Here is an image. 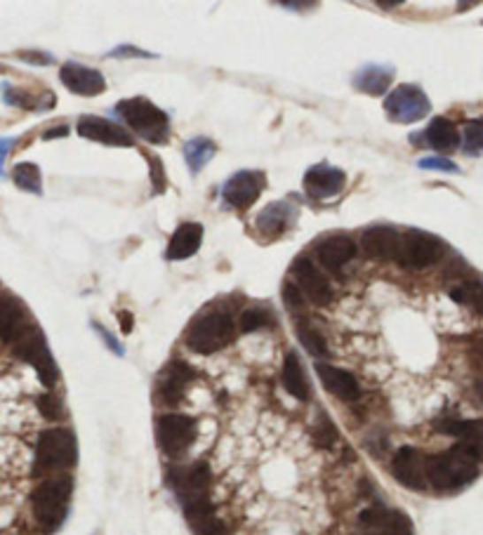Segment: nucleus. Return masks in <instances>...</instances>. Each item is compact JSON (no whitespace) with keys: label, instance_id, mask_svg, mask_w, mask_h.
Listing matches in <instances>:
<instances>
[{"label":"nucleus","instance_id":"obj_4","mask_svg":"<svg viewBox=\"0 0 483 535\" xmlns=\"http://www.w3.org/2000/svg\"><path fill=\"white\" fill-rule=\"evenodd\" d=\"M234 338V321L229 311L211 310L194 318L187 331V345L198 354H212L229 345Z\"/></svg>","mask_w":483,"mask_h":535},{"label":"nucleus","instance_id":"obj_11","mask_svg":"<svg viewBox=\"0 0 483 535\" xmlns=\"http://www.w3.org/2000/svg\"><path fill=\"white\" fill-rule=\"evenodd\" d=\"M293 276L297 281V288L309 302L318 304V307H326V304L333 302V286L309 257L295 260Z\"/></svg>","mask_w":483,"mask_h":535},{"label":"nucleus","instance_id":"obj_10","mask_svg":"<svg viewBox=\"0 0 483 535\" xmlns=\"http://www.w3.org/2000/svg\"><path fill=\"white\" fill-rule=\"evenodd\" d=\"M385 109L396 123H415L429 113V99L418 85H401L387 97Z\"/></svg>","mask_w":483,"mask_h":535},{"label":"nucleus","instance_id":"obj_18","mask_svg":"<svg viewBox=\"0 0 483 535\" xmlns=\"http://www.w3.org/2000/svg\"><path fill=\"white\" fill-rule=\"evenodd\" d=\"M34 324L28 318V310L14 295H0V340L12 345L28 325Z\"/></svg>","mask_w":483,"mask_h":535},{"label":"nucleus","instance_id":"obj_2","mask_svg":"<svg viewBox=\"0 0 483 535\" xmlns=\"http://www.w3.org/2000/svg\"><path fill=\"white\" fill-rule=\"evenodd\" d=\"M78 448H76V437L73 432L62 430V427H52L45 430L38 437L35 444V462H34V474H52L69 470L76 465Z\"/></svg>","mask_w":483,"mask_h":535},{"label":"nucleus","instance_id":"obj_13","mask_svg":"<svg viewBox=\"0 0 483 535\" xmlns=\"http://www.w3.org/2000/svg\"><path fill=\"white\" fill-rule=\"evenodd\" d=\"M264 172H257V170H243V172H236V175L225 184L222 189V196L229 205L234 208H248L257 201V196L264 189Z\"/></svg>","mask_w":483,"mask_h":535},{"label":"nucleus","instance_id":"obj_1","mask_svg":"<svg viewBox=\"0 0 483 535\" xmlns=\"http://www.w3.org/2000/svg\"><path fill=\"white\" fill-rule=\"evenodd\" d=\"M479 458L470 448L456 446L427 460V481L436 491H456L477 479Z\"/></svg>","mask_w":483,"mask_h":535},{"label":"nucleus","instance_id":"obj_22","mask_svg":"<svg viewBox=\"0 0 483 535\" xmlns=\"http://www.w3.org/2000/svg\"><path fill=\"white\" fill-rule=\"evenodd\" d=\"M201 239H203V226L187 222L172 233L168 246V260H187L201 248Z\"/></svg>","mask_w":483,"mask_h":535},{"label":"nucleus","instance_id":"obj_41","mask_svg":"<svg viewBox=\"0 0 483 535\" xmlns=\"http://www.w3.org/2000/svg\"><path fill=\"white\" fill-rule=\"evenodd\" d=\"M62 134H66V127H59V130H50V133H45V140H52V137H62Z\"/></svg>","mask_w":483,"mask_h":535},{"label":"nucleus","instance_id":"obj_19","mask_svg":"<svg viewBox=\"0 0 483 535\" xmlns=\"http://www.w3.org/2000/svg\"><path fill=\"white\" fill-rule=\"evenodd\" d=\"M344 182H347V177L342 170L330 168V165H314L304 175V191L311 198H330L344 189Z\"/></svg>","mask_w":483,"mask_h":535},{"label":"nucleus","instance_id":"obj_37","mask_svg":"<svg viewBox=\"0 0 483 535\" xmlns=\"http://www.w3.org/2000/svg\"><path fill=\"white\" fill-rule=\"evenodd\" d=\"M420 168L425 170H443V172H457V165H453L446 158H425L420 161Z\"/></svg>","mask_w":483,"mask_h":535},{"label":"nucleus","instance_id":"obj_16","mask_svg":"<svg viewBox=\"0 0 483 535\" xmlns=\"http://www.w3.org/2000/svg\"><path fill=\"white\" fill-rule=\"evenodd\" d=\"M78 134L85 140L104 141L111 147H133V134L111 120L99 118V116H83L78 120Z\"/></svg>","mask_w":483,"mask_h":535},{"label":"nucleus","instance_id":"obj_30","mask_svg":"<svg viewBox=\"0 0 483 535\" xmlns=\"http://www.w3.org/2000/svg\"><path fill=\"white\" fill-rule=\"evenodd\" d=\"M12 180L21 191H28V194H41L42 191L41 170H38V165H34V163H19V165L12 170Z\"/></svg>","mask_w":483,"mask_h":535},{"label":"nucleus","instance_id":"obj_15","mask_svg":"<svg viewBox=\"0 0 483 535\" xmlns=\"http://www.w3.org/2000/svg\"><path fill=\"white\" fill-rule=\"evenodd\" d=\"M358 253L356 241L349 239V236H328L326 241H321L316 246V257L321 262L323 267L333 271V274H340L347 264H349Z\"/></svg>","mask_w":483,"mask_h":535},{"label":"nucleus","instance_id":"obj_40","mask_svg":"<svg viewBox=\"0 0 483 535\" xmlns=\"http://www.w3.org/2000/svg\"><path fill=\"white\" fill-rule=\"evenodd\" d=\"M119 318H120V325H123V331H126V332L133 331V317H130L127 311H120Z\"/></svg>","mask_w":483,"mask_h":535},{"label":"nucleus","instance_id":"obj_25","mask_svg":"<svg viewBox=\"0 0 483 535\" xmlns=\"http://www.w3.org/2000/svg\"><path fill=\"white\" fill-rule=\"evenodd\" d=\"M283 387L300 401L309 399V380L304 371H302L300 359L295 354H288L286 363H283Z\"/></svg>","mask_w":483,"mask_h":535},{"label":"nucleus","instance_id":"obj_7","mask_svg":"<svg viewBox=\"0 0 483 535\" xmlns=\"http://www.w3.org/2000/svg\"><path fill=\"white\" fill-rule=\"evenodd\" d=\"M208 484H211V472H208V467L203 462H198V465L189 467V470H182V472H177L172 477V486H175L177 495L182 501L187 516L211 508Z\"/></svg>","mask_w":483,"mask_h":535},{"label":"nucleus","instance_id":"obj_31","mask_svg":"<svg viewBox=\"0 0 483 535\" xmlns=\"http://www.w3.org/2000/svg\"><path fill=\"white\" fill-rule=\"evenodd\" d=\"M184 154H187V163L191 165V170L198 172L215 154V144L208 140H194L184 147Z\"/></svg>","mask_w":483,"mask_h":535},{"label":"nucleus","instance_id":"obj_5","mask_svg":"<svg viewBox=\"0 0 483 535\" xmlns=\"http://www.w3.org/2000/svg\"><path fill=\"white\" fill-rule=\"evenodd\" d=\"M120 116L126 118V123L133 127L134 133L144 137L147 141L154 144H163L170 134V118L168 113L161 111L158 106L151 104L149 99L134 97L126 99L119 104Z\"/></svg>","mask_w":483,"mask_h":535},{"label":"nucleus","instance_id":"obj_35","mask_svg":"<svg viewBox=\"0 0 483 535\" xmlns=\"http://www.w3.org/2000/svg\"><path fill=\"white\" fill-rule=\"evenodd\" d=\"M283 300H286L288 307H290V310H295V311H300L302 307H304V302H302L300 288H297L295 283H286V288H283Z\"/></svg>","mask_w":483,"mask_h":535},{"label":"nucleus","instance_id":"obj_36","mask_svg":"<svg viewBox=\"0 0 483 535\" xmlns=\"http://www.w3.org/2000/svg\"><path fill=\"white\" fill-rule=\"evenodd\" d=\"M149 168H151V177H154V189L161 194L165 189V177H163L161 161L156 156H149Z\"/></svg>","mask_w":483,"mask_h":535},{"label":"nucleus","instance_id":"obj_12","mask_svg":"<svg viewBox=\"0 0 483 535\" xmlns=\"http://www.w3.org/2000/svg\"><path fill=\"white\" fill-rule=\"evenodd\" d=\"M392 472L399 479V484H403L406 488L422 491V488L427 486V460L422 458L420 451L413 448V446H403L394 455Z\"/></svg>","mask_w":483,"mask_h":535},{"label":"nucleus","instance_id":"obj_34","mask_svg":"<svg viewBox=\"0 0 483 535\" xmlns=\"http://www.w3.org/2000/svg\"><path fill=\"white\" fill-rule=\"evenodd\" d=\"M38 409H41L42 416L50 417V420H59V417H64L62 401H59L55 394H42L41 399H38Z\"/></svg>","mask_w":483,"mask_h":535},{"label":"nucleus","instance_id":"obj_21","mask_svg":"<svg viewBox=\"0 0 483 535\" xmlns=\"http://www.w3.org/2000/svg\"><path fill=\"white\" fill-rule=\"evenodd\" d=\"M316 373L321 378L323 387L328 389L330 394H335L342 401H356L361 396V387H358L356 378L347 371H340L328 363H316Z\"/></svg>","mask_w":483,"mask_h":535},{"label":"nucleus","instance_id":"obj_29","mask_svg":"<svg viewBox=\"0 0 483 535\" xmlns=\"http://www.w3.org/2000/svg\"><path fill=\"white\" fill-rule=\"evenodd\" d=\"M450 297L456 300V302L464 304V307H470L477 314L483 317V283L481 281H467L460 283L456 288L450 290Z\"/></svg>","mask_w":483,"mask_h":535},{"label":"nucleus","instance_id":"obj_17","mask_svg":"<svg viewBox=\"0 0 483 535\" xmlns=\"http://www.w3.org/2000/svg\"><path fill=\"white\" fill-rule=\"evenodd\" d=\"M194 378V371H191L189 363L184 361H170L168 366L163 368L161 378H158V399L165 406H177L182 401L184 392H187V385Z\"/></svg>","mask_w":483,"mask_h":535},{"label":"nucleus","instance_id":"obj_42","mask_svg":"<svg viewBox=\"0 0 483 535\" xmlns=\"http://www.w3.org/2000/svg\"><path fill=\"white\" fill-rule=\"evenodd\" d=\"M481 399H483V389H481Z\"/></svg>","mask_w":483,"mask_h":535},{"label":"nucleus","instance_id":"obj_8","mask_svg":"<svg viewBox=\"0 0 483 535\" xmlns=\"http://www.w3.org/2000/svg\"><path fill=\"white\" fill-rule=\"evenodd\" d=\"M156 439L163 453H168L170 458H177L182 453L189 451V446L196 439V423L189 416L180 413H165L156 423Z\"/></svg>","mask_w":483,"mask_h":535},{"label":"nucleus","instance_id":"obj_20","mask_svg":"<svg viewBox=\"0 0 483 535\" xmlns=\"http://www.w3.org/2000/svg\"><path fill=\"white\" fill-rule=\"evenodd\" d=\"M365 253L378 260H396L399 257L401 233L392 226H371L364 232Z\"/></svg>","mask_w":483,"mask_h":535},{"label":"nucleus","instance_id":"obj_23","mask_svg":"<svg viewBox=\"0 0 483 535\" xmlns=\"http://www.w3.org/2000/svg\"><path fill=\"white\" fill-rule=\"evenodd\" d=\"M293 212V205L286 203V201H276V203L266 205L264 210L257 215V229L266 236H279L290 225Z\"/></svg>","mask_w":483,"mask_h":535},{"label":"nucleus","instance_id":"obj_9","mask_svg":"<svg viewBox=\"0 0 483 535\" xmlns=\"http://www.w3.org/2000/svg\"><path fill=\"white\" fill-rule=\"evenodd\" d=\"M443 253L441 241L425 232H406L401 233L399 257L396 260L406 269L420 271V269L432 267L434 262H439Z\"/></svg>","mask_w":483,"mask_h":535},{"label":"nucleus","instance_id":"obj_26","mask_svg":"<svg viewBox=\"0 0 483 535\" xmlns=\"http://www.w3.org/2000/svg\"><path fill=\"white\" fill-rule=\"evenodd\" d=\"M427 141L439 151H453V149L460 144V134H457V127L450 123L448 118H434L432 120V126L427 127V133H425Z\"/></svg>","mask_w":483,"mask_h":535},{"label":"nucleus","instance_id":"obj_39","mask_svg":"<svg viewBox=\"0 0 483 535\" xmlns=\"http://www.w3.org/2000/svg\"><path fill=\"white\" fill-rule=\"evenodd\" d=\"M10 147H12V140H0V177H3V161L10 154Z\"/></svg>","mask_w":483,"mask_h":535},{"label":"nucleus","instance_id":"obj_38","mask_svg":"<svg viewBox=\"0 0 483 535\" xmlns=\"http://www.w3.org/2000/svg\"><path fill=\"white\" fill-rule=\"evenodd\" d=\"M21 59H27V62H41V64H50L52 62V57L48 55H31V52H21Z\"/></svg>","mask_w":483,"mask_h":535},{"label":"nucleus","instance_id":"obj_6","mask_svg":"<svg viewBox=\"0 0 483 535\" xmlns=\"http://www.w3.org/2000/svg\"><path fill=\"white\" fill-rule=\"evenodd\" d=\"M10 347H12L14 354H17L19 359H24L27 363H31V366L35 368V373H38V378H41V382L45 387H55L59 373H57V363L55 359H52V354H50L45 335H42V331L38 325H28L27 331L21 332L19 338L14 340Z\"/></svg>","mask_w":483,"mask_h":535},{"label":"nucleus","instance_id":"obj_24","mask_svg":"<svg viewBox=\"0 0 483 535\" xmlns=\"http://www.w3.org/2000/svg\"><path fill=\"white\" fill-rule=\"evenodd\" d=\"M441 432L460 439V446L470 448L474 455H483V420H463V423H443Z\"/></svg>","mask_w":483,"mask_h":535},{"label":"nucleus","instance_id":"obj_33","mask_svg":"<svg viewBox=\"0 0 483 535\" xmlns=\"http://www.w3.org/2000/svg\"><path fill=\"white\" fill-rule=\"evenodd\" d=\"M266 324H269V314H266L264 310H248L243 311V317H241V328H243L245 332L257 331V328H262V325Z\"/></svg>","mask_w":483,"mask_h":535},{"label":"nucleus","instance_id":"obj_14","mask_svg":"<svg viewBox=\"0 0 483 535\" xmlns=\"http://www.w3.org/2000/svg\"><path fill=\"white\" fill-rule=\"evenodd\" d=\"M59 78L71 92H76L80 97H97L106 88L104 76L97 69H90V66H83V64H64L62 71H59Z\"/></svg>","mask_w":483,"mask_h":535},{"label":"nucleus","instance_id":"obj_3","mask_svg":"<svg viewBox=\"0 0 483 535\" xmlns=\"http://www.w3.org/2000/svg\"><path fill=\"white\" fill-rule=\"evenodd\" d=\"M71 491H73L71 477H52L35 488L31 505H34L35 522L41 524L42 529L57 531L62 526L66 509H69Z\"/></svg>","mask_w":483,"mask_h":535},{"label":"nucleus","instance_id":"obj_28","mask_svg":"<svg viewBox=\"0 0 483 535\" xmlns=\"http://www.w3.org/2000/svg\"><path fill=\"white\" fill-rule=\"evenodd\" d=\"M394 73L385 66H365L356 76V85L368 95H382L392 83Z\"/></svg>","mask_w":483,"mask_h":535},{"label":"nucleus","instance_id":"obj_27","mask_svg":"<svg viewBox=\"0 0 483 535\" xmlns=\"http://www.w3.org/2000/svg\"><path fill=\"white\" fill-rule=\"evenodd\" d=\"M295 332H297V340L307 352H311L314 356H328V345L323 335L314 328V324L309 321L307 317H295Z\"/></svg>","mask_w":483,"mask_h":535},{"label":"nucleus","instance_id":"obj_32","mask_svg":"<svg viewBox=\"0 0 483 535\" xmlns=\"http://www.w3.org/2000/svg\"><path fill=\"white\" fill-rule=\"evenodd\" d=\"M464 151L483 154V118L470 120L464 127Z\"/></svg>","mask_w":483,"mask_h":535}]
</instances>
